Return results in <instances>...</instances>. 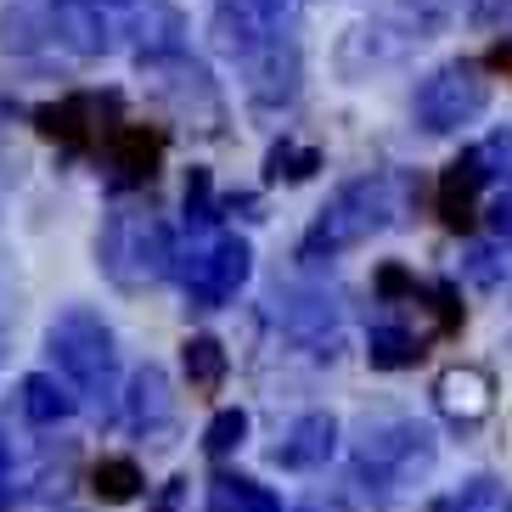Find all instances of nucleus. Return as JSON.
<instances>
[{"mask_svg":"<svg viewBox=\"0 0 512 512\" xmlns=\"http://www.w3.org/2000/svg\"><path fill=\"white\" fill-rule=\"evenodd\" d=\"M181 366H186V383H192L197 394H220L226 389V372H231V355L220 338H209V332H192L181 344Z\"/></svg>","mask_w":512,"mask_h":512,"instance_id":"nucleus-21","label":"nucleus"},{"mask_svg":"<svg viewBox=\"0 0 512 512\" xmlns=\"http://www.w3.org/2000/svg\"><path fill=\"white\" fill-rule=\"evenodd\" d=\"M321 169V147H293V141H276L271 158H265V181H287L299 186Z\"/></svg>","mask_w":512,"mask_h":512,"instance_id":"nucleus-28","label":"nucleus"},{"mask_svg":"<svg viewBox=\"0 0 512 512\" xmlns=\"http://www.w3.org/2000/svg\"><path fill=\"white\" fill-rule=\"evenodd\" d=\"M484 158L479 147H467L462 158H451V164L439 169V186H434V214L445 220L451 231H467L473 220H479V192H484Z\"/></svg>","mask_w":512,"mask_h":512,"instance_id":"nucleus-16","label":"nucleus"},{"mask_svg":"<svg viewBox=\"0 0 512 512\" xmlns=\"http://www.w3.org/2000/svg\"><path fill=\"white\" fill-rule=\"evenodd\" d=\"M242 439H248V411L242 406L214 411L209 428H203V456H209V462H226L231 451H242Z\"/></svg>","mask_w":512,"mask_h":512,"instance_id":"nucleus-27","label":"nucleus"},{"mask_svg":"<svg viewBox=\"0 0 512 512\" xmlns=\"http://www.w3.org/2000/svg\"><path fill=\"white\" fill-rule=\"evenodd\" d=\"M12 119H17V102H6V96H0V136L12 130Z\"/></svg>","mask_w":512,"mask_h":512,"instance_id":"nucleus-35","label":"nucleus"},{"mask_svg":"<svg viewBox=\"0 0 512 512\" xmlns=\"http://www.w3.org/2000/svg\"><path fill=\"white\" fill-rule=\"evenodd\" d=\"M434 462H439V439L417 417H372L355 439V451H349V473L372 496L417 490L434 473Z\"/></svg>","mask_w":512,"mask_h":512,"instance_id":"nucleus-3","label":"nucleus"},{"mask_svg":"<svg viewBox=\"0 0 512 512\" xmlns=\"http://www.w3.org/2000/svg\"><path fill=\"white\" fill-rule=\"evenodd\" d=\"M46 355L57 366V383L74 400H96L107 406L113 394H119V338L96 316L91 304H68L57 310V321L46 327Z\"/></svg>","mask_w":512,"mask_h":512,"instance_id":"nucleus-2","label":"nucleus"},{"mask_svg":"<svg viewBox=\"0 0 512 512\" xmlns=\"http://www.w3.org/2000/svg\"><path fill=\"white\" fill-rule=\"evenodd\" d=\"M490 231H496L501 242H512V192H501L496 203H490Z\"/></svg>","mask_w":512,"mask_h":512,"instance_id":"nucleus-32","label":"nucleus"},{"mask_svg":"<svg viewBox=\"0 0 512 512\" xmlns=\"http://www.w3.org/2000/svg\"><path fill=\"white\" fill-rule=\"evenodd\" d=\"M17 411H23V422H34V428H62V422L79 411V400L62 389L51 372H29L17 383Z\"/></svg>","mask_w":512,"mask_h":512,"instance_id":"nucleus-18","label":"nucleus"},{"mask_svg":"<svg viewBox=\"0 0 512 512\" xmlns=\"http://www.w3.org/2000/svg\"><path fill=\"white\" fill-rule=\"evenodd\" d=\"M439 512H512V490L496 473H479V479H467Z\"/></svg>","mask_w":512,"mask_h":512,"instance_id":"nucleus-26","label":"nucleus"},{"mask_svg":"<svg viewBox=\"0 0 512 512\" xmlns=\"http://www.w3.org/2000/svg\"><path fill=\"white\" fill-rule=\"evenodd\" d=\"M175 231L158 214L141 209H113L96 231V271L124 293H147L164 276H175Z\"/></svg>","mask_w":512,"mask_h":512,"instance_id":"nucleus-4","label":"nucleus"},{"mask_svg":"<svg viewBox=\"0 0 512 512\" xmlns=\"http://www.w3.org/2000/svg\"><path fill=\"white\" fill-rule=\"evenodd\" d=\"M271 316L282 321V332L293 344L316 349V355H338V344H344V304L327 287H299V282L282 287L276 282Z\"/></svg>","mask_w":512,"mask_h":512,"instance_id":"nucleus-10","label":"nucleus"},{"mask_svg":"<svg viewBox=\"0 0 512 512\" xmlns=\"http://www.w3.org/2000/svg\"><path fill=\"white\" fill-rule=\"evenodd\" d=\"M417 46H422V40L411 29H400L389 12H383V17H361V23H349V29L338 34V46H332V68H338V79L361 85V79L383 74V68H400Z\"/></svg>","mask_w":512,"mask_h":512,"instance_id":"nucleus-9","label":"nucleus"},{"mask_svg":"<svg viewBox=\"0 0 512 512\" xmlns=\"http://www.w3.org/2000/svg\"><path fill=\"white\" fill-rule=\"evenodd\" d=\"M6 496H12V445L0 439V507H6Z\"/></svg>","mask_w":512,"mask_h":512,"instance_id":"nucleus-34","label":"nucleus"},{"mask_svg":"<svg viewBox=\"0 0 512 512\" xmlns=\"http://www.w3.org/2000/svg\"><path fill=\"white\" fill-rule=\"evenodd\" d=\"M102 158L113 169V186H147L164 164V130L152 124H113L102 136Z\"/></svg>","mask_w":512,"mask_h":512,"instance_id":"nucleus-15","label":"nucleus"},{"mask_svg":"<svg viewBox=\"0 0 512 512\" xmlns=\"http://www.w3.org/2000/svg\"><path fill=\"white\" fill-rule=\"evenodd\" d=\"M91 496L107 507H130V501L147 496V473H141L136 456H102L91 467Z\"/></svg>","mask_w":512,"mask_h":512,"instance_id":"nucleus-22","label":"nucleus"},{"mask_svg":"<svg viewBox=\"0 0 512 512\" xmlns=\"http://www.w3.org/2000/svg\"><path fill=\"white\" fill-rule=\"evenodd\" d=\"M46 23H51V46L74 51V57H102L113 40H107V17L96 0H46Z\"/></svg>","mask_w":512,"mask_h":512,"instance_id":"nucleus-17","label":"nucleus"},{"mask_svg":"<svg viewBox=\"0 0 512 512\" xmlns=\"http://www.w3.org/2000/svg\"><path fill=\"white\" fill-rule=\"evenodd\" d=\"M209 512H282V501L265 484L242 479V473H214L209 479Z\"/></svg>","mask_w":512,"mask_h":512,"instance_id":"nucleus-24","label":"nucleus"},{"mask_svg":"<svg viewBox=\"0 0 512 512\" xmlns=\"http://www.w3.org/2000/svg\"><path fill=\"white\" fill-rule=\"evenodd\" d=\"M406 197H411V181L406 175H394V169H372V175L344 181L316 209L310 231L299 237V259L304 265H321V259H338V254H349V248L372 242L377 231L400 226Z\"/></svg>","mask_w":512,"mask_h":512,"instance_id":"nucleus-1","label":"nucleus"},{"mask_svg":"<svg viewBox=\"0 0 512 512\" xmlns=\"http://www.w3.org/2000/svg\"><path fill=\"white\" fill-rule=\"evenodd\" d=\"M490 113V79L479 62H439L434 74H422V85L411 91V124L422 136H456L467 124H479Z\"/></svg>","mask_w":512,"mask_h":512,"instance_id":"nucleus-5","label":"nucleus"},{"mask_svg":"<svg viewBox=\"0 0 512 512\" xmlns=\"http://www.w3.org/2000/svg\"><path fill=\"white\" fill-rule=\"evenodd\" d=\"M175 271L186 282L192 310H226L254 276V248L237 231H203V237H192L186 254H175Z\"/></svg>","mask_w":512,"mask_h":512,"instance_id":"nucleus-6","label":"nucleus"},{"mask_svg":"<svg viewBox=\"0 0 512 512\" xmlns=\"http://www.w3.org/2000/svg\"><path fill=\"white\" fill-rule=\"evenodd\" d=\"M231 68H237L248 102L265 107V113L293 107L304 91V57H299V40H293V34H265V40H259L248 57H237Z\"/></svg>","mask_w":512,"mask_h":512,"instance_id":"nucleus-8","label":"nucleus"},{"mask_svg":"<svg viewBox=\"0 0 512 512\" xmlns=\"http://www.w3.org/2000/svg\"><path fill=\"white\" fill-rule=\"evenodd\" d=\"M248 6V17H254L265 34H293V23H299L304 0H242Z\"/></svg>","mask_w":512,"mask_h":512,"instance_id":"nucleus-30","label":"nucleus"},{"mask_svg":"<svg viewBox=\"0 0 512 512\" xmlns=\"http://www.w3.org/2000/svg\"><path fill=\"white\" fill-rule=\"evenodd\" d=\"M102 107H119V96L113 91L107 96L74 91V96H62V102L34 107V130H40L46 141H57V147H68V152H91L96 136L113 130V124H102Z\"/></svg>","mask_w":512,"mask_h":512,"instance_id":"nucleus-11","label":"nucleus"},{"mask_svg":"<svg viewBox=\"0 0 512 512\" xmlns=\"http://www.w3.org/2000/svg\"><path fill=\"white\" fill-rule=\"evenodd\" d=\"M490 68H507V74H512V46H496V51H490Z\"/></svg>","mask_w":512,"mask_h":512,"instance_id":"nucleus-36","label":"nucleus"},{"mask_svg":"<svg viewBox=\"0 0 512 512\" xmlns=\"http://www.w3.org/2000/svg\"><path fill=\"white\" fill-rule=\"evenodd\" d=\"M186 226H192L197 237L220 226V203H214V175L209 169H192V175H186Z\"/></svg>","mask_w":512,"mask_h":512,"instance_id":"nucleus-29","label":"nucleus"},{"mask_svg":"<svg viewBox=\"0 0 512 512\" xmlns=\"http://www.w3.org/2000/svg\"><path fill=\"white\" fill-rule=\"evenodd\" d=\"M338 456V417L332 411H299L271 445V467L282 473H321Z\"/></svg>","mask_w":512,"mask_h":512,"instance_id":"nucleus-14","label":"nucleus"},{"mask_svg":"<svg viewBox=\"0 0 512 512\" xmlns=\"http://www.w3.org/2000/svg\"><path fill=\"white\" fill-rule=\"evenodd\" d=\"M141 79H147V91L158 96L181 124H197L203 136H226V102H220V85L209 79V68H203L192 51L147 57L141 62Z\"/></svg>","mask_w":512,"mask_h":512,"instance_id":"nucleus-7","label":"nucleus"},{"mask_svg":"<svg viewBox=\"0 0 512 512\" xmlns=\"http://www.w3.org/2000/svg\"><path fill=\"white\" fill-rule=\"evenodd\" d=\"M473 12V0H394L389 17L400 23V29H411L417 40H434L445 23H456V17Z\"/></svg>","mask_w":512,"mask_h":512,"instance_id":"nucleus-23","label":"nucleus"},{"mask_svg":"<svg viewBox=\"0 0 512 512\" xmlns=\"http://www.w3.org/2000/svg\"><path fill=\"white\" fill-rule=\"evenodd\" d=\"M422 355H428V338H417L400 321H377L366 332V361H372V372H411Z\"/></svg>","mask_w":512,"mask_h":512,"instance_id":"nucleus-19","label":"nucleus"},{"mask_svg":"<svg viewBox=\"0 0 512 512\" xmlns=\"http://www.w3.org/2000/svg\"><path fill=\"white\" fill-rule=\"evenodd\" d=\"M181 496H186V479H169L164 490H158V501H152L147 512H181Z\"/></svg>","mask_w":512,"mask_h":512,"instance_id":"nucleus-33","label":"nucleus"},{"mask_svg":"<svg viewBox=\"0 0 512 512\" xmlns=\"http://www.w3.org/2000/svg\"><path fill=\"white\" fill-rule=\"evenodd\" d=\"M434 406L451 428H479L496 411V372L479 361H456L434 377Z\"/></svg>","mask_w":512,"mask_h":512,"instance_id":"nucleus-13","label":"nucleus"},{"mask_svg":"<svg viewBox=\"0 0 512 512\" xmlns=\"http://www.w3.org/2000/svg\"><path fill=\"white\" fill-rule=\"evenodd\" d=\"M124 422H130L141 439H152V445H169V439H175V428H181V417H175V383H169V372L158 361H147V366L130 372Z\"/></svg>","mask_w":512,"mask_h":512,"instance_id":"nucleus-12","label":"nucleus"},{"mask_svg":"<svg viewBox=\"0 0 512 512\" xmlns=\"http://www.w3.org/2000/svg\"><path fill=\"white\" fill-rule=\"evenodd\" d=\"M299 512H344V507H338V501H304Z\"/></svg>","mask_w":512,"mask_h":512,"instance_id":"nucleus-37","label":"nucleus"},{"mask_svg":"<svg viewBox=\"0 0 512 512\" xmlns=\"http://www.w3.org/2000/svg\"><path fill=\"white\" fill-rule=\"evenodd\" d=\"M96 6H113V12H130V6H136V0H96Z\"/></svg>","mask_w":512,"mask_h":512,"instance_id":"nucleus-38","label":"nucleus"},{"mask_svg":"<svg viewBox=\"0 0 512 512\" xmlns=\"http://www.w3.org/2000/svg\"><path fill=\"white\" fill-rule=\"evenodd\" d=\"M0 46L17 51V57H34V51L51 46V23H46V6L40 0H12L0 12Z\"/></svg>","mask_w":512,"mask_h":512,"instance_id":"nucleus-20","label":"nucleus"},{"mask_svg":"<svg viewBox=\"0 0 512 512\" xmlns=\"http://www.w3.org/2000/svg\"><path fill=\"white\" fill-rule=\"evenodd\" d=\"M372 293H377L383 304H400V299H411V304H417L422 282L406 271V265H394V259H389V265H377V276H372Z\"/></svg>","mask_w":512,"mask_h":512,"instance_id":"nucleus-31","label":"nucleus"},{"mask_svg":"<svg viewBox=\"0 0 512 512\" xmlns=\"http://www.w3.org/2000/svg\"><path fill=\"white\" fill-rule=\"evenodd\" d=\"M462 276H467L473 287H479V293H496V287L512 276V254H507V242H479V248H467Z\"/></svg>","mask_w":512,"mask_h":512,"instance_id":"nucleus-25","label":"nucleus"}]
</instances>
